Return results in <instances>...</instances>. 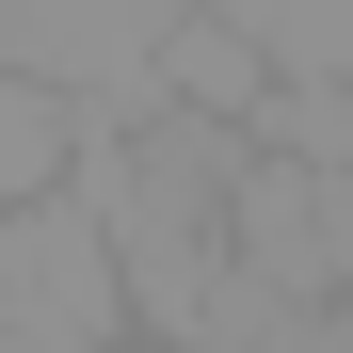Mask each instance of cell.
<instances>
[{
	"label": "cell",
	"mask_w": 353,
	"mask_h": 353,
	"mask_svg": "<svg viewBox=\"0 0 353 353\" xmlns=\"http://www.w3.org/2000/svg\"><path fill=\"white\" fill-rule=\"evenodd\" d=\"M241 161H257V129L241 112H193V97H129V112H97L81 129V209L112 225V273H129V321H161V337H193L209 321V289L241 273V241H225V209H241Z\"/></svg>",
	"instance_id": "6da1fadb"
},
{
	"label": "cell",
	"mask_w": 353,
	"mask_h": 353,
	"mask_svg": "<svg viewBox=\"0 0 353 353\" xmlns=\"http://www.w3.org/2000/svg\"><path fill=\"white\" fill-rule=\"evenodd\" d=\"M129 321V273H112V225L81 209V176L0 209V353H112Z\"/></svg>",
	"instance_id": "7a4b0ae2"
},
{
	"label": "cell",
	"mask_w": 353,
	"mask_h": 353,
	"mask_svg": "<svg viewBox=\"0 0 353 353\" xmlns=\"http://www.w3.org/2000/svg\"><path fill=\"white\" fill-rule=\"evenodd\" d=\"M257 289L289 305H353V161H305V145H257L241 161V209H225Z\"/></svg>",
	"instance_id": "3957f363"
},
{
	"label": "cell",
	"mask_w": 353,
	"mask_h": 353,
	"mask_svg": "<svg viewBox=\"0 0 353 353\" xmlns=\"http://www.w3.org/2000/svg\"><path fill=\"white\" fill-rule=\"evenodd\" d=\"M176 353H353V305H289V289L225 273V289H209V321L176 337Z\"/></svg>",
	"instance_id": "277c9868"
},
{
	"label": "cell",
	"mask_w": 353,
	"mask_h": 353,
	"mask_svg": "<svg viewBox=\"0 0 353 353\" xmlns=\"http://www.w3.org/2000/svg\"><path fill=\"white\" fill-rule=\"evenodd\" d=\"M81 129H97V112H81L65 81H32V65H0V209H17V193H48V176L81 161Z\"/></svg>",
	"instance_id": "5b68a950"
}]
</instances>
